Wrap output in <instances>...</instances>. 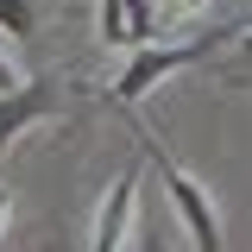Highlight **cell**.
I'll return each mask as SVG.
<instances>
[{"label":"cell","instance_id":"obj_7","mask_svg":"<svg viewBox=\"0 0 252 252\" xmlns=\"http://www.w3.org/2000/svg\"><path fill=\"white\" fill-rule=\"evenodd\" d=\"M19 82H26V76H19V69H13V57L0 51V94H13V89H19Z\"/></svg>","mask_w":252,"mask_h":252},{"label":"cell","instance_id":"obj_6","mask_svg":"<svg viewBox=\"0 0 252 252\" xmlns=\"http://www.w3.org/2000/svg\"><path fill=\"white\" fill-rule=\"evenodd\" d=\"M94 38L114 44V51L126 44V6H120V0H101V6H94Z\"/></svg>","mask_w":252,"mask_h":252},{"label":"cell","instance_id":"obj_5","mask_svg":"<svg viewBox=\"0 0 252 252\" xmlns=\"http://www.w3.org/2000/svg\"><path fill=\"white\" fill-rule=\"evenodd\" d=\"M44 26V0H0V38H38Z\"/></svg>","mask_w":252,"mask_h":252},{"label":"cell","instance_id":"obj_4","mask_svg":"<svg viewBox=\"0 0 252 252\" xmlns=\"http://www.w3.org/2000/svg\"><path fill=\"white\" fill-rule=\"evenodd\" d=\"M132 202H139V164H126L120 177H114L107 202H101V215H94V246H89V252H120V246H126Z\"/></svg>","mask_w":252,"mask_h":252},{"label":"cell","instance_id":"obj_8","mask_svg":"<svg viewBox=\"0 0 252 252\" xmlns=\"http://www.w3.org/2000/svg\"><path fill=\"white\" fill-rule=\"evenodd\" d=\"M233 44H240V57H246V63H252V26H246V32H240V38H233Z\"/></svg>","mask_w":252,"mask_h":252},{"label":"cell","instance_id":"obj_9","mask_svg":"<svg viewBox=\"0 0 252 252\" xmlns=\"http://www.w3.org/2000/svg\"><path fill=\"white\" fill-rule=\"evenodd\" d=\"M6 215H13V195H6V189H0V227H6Z\"/></svg>","mask_w":252,"mask_h":252},{"label":"cell","instance_id":"obj_3","mask_svg":"<svg viewBox=\"0 0 252 252\" xmlns=\"http://www.w3.org/2000/svg\"><path fill=\"white\" fill-rule=\"evenodd\" d=\"M63 114V94L51 76H26L13 94H0V152H13L19 139H26L32 126H44V120H57Z\"/></svg>","mask_w":252,"mask_h":252},{"label":"cell","instance_id":"obj_1","mask_svg":"<svg viewBox=\"0 0 252 252\" xmlns=\"http://www.w3.org/2000/svg\"><path fill=\"white\" fill-rule=\"evenodd\" d=\"M233 38H240V26H220V32H208V38H183V44H145V51H132V63H126L120 76L101 89V101H107V107H139V101H145L158 82H170L177 69L202 63L208 51L233 44Z\"/></svg>","mask_w":252,"mask_h":252},{"label":"cell","instance_id":"obj_2","mask_svg":"<svg viewBox=\"0 0 252 252\" xmlns=\"http://www.w3.org/2000/svg\"><path fill=\"white\" fill-rule=\"evenodd\" d=\"M132 132H139V145H145V164L158 170V183L170 189V208H177V220L189 227V246H195V252H220V246H227V233H220V208H215V195H208V183H195L183 164L152 139V126H145V120H132Z\"/></svg>","mask_w":252,"mask_h":252}]
</instances>
